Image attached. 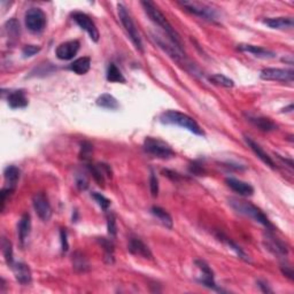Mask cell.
<instances>
[{
    "mask_svg": "<svg viewBox=\"0 0 294 294\" xmlns=\"http://www.w3.org/2000/svg\"><path fill=\"white\" fill-rule=\"evenodd\" d=\"M141 3L143 8L145 10V13L147 14V16L149 17V20L152 21L154 24L157 25V27L162 29L165 32V35L169 37L170 42L174 44V45L177 46L179 50L183 51L181 38H179L177 32L175 31V29L172 28V25L169 23V21L167 20V17L163 15L162 12L150 1H142Z\"/></svg>",
    "mask_w": 294,
    "mask_h": 294,
    "instance_id": "1",
    "label": "cell"
},
{
    "mask_svg": "<svg viewBox=\"0 0 294 294\" xmlns=\"http://www.w3.org/2000/svg\"><path fill=\"white\" fill-rule=\"evenodd\" d=\"M229 205L232 207L239 214L246 216V218H249L252 220H254L255 222L262 224L263 226H266L268 230L274 231L275 227L269 219L267 218L266 214L261 211L259 207H256L255 205H253L252 202L245 201V200H240L237 199V198H230L229 199Z\"/></svg>",
    "mask_w": 294,
    "mask_h": 294,
    "instance_id": "2",
    "label": "cell"
},
{
    "mask_svg": "<svg viewBox=\"0 0 294 294\" xmlns=\"http://www.w3.org/2000/svg\"><path fill=\"white\" fill-rule=\"evenodd\" d=\"M160 122L170 126H177L186 129L190 132L198 136H205V132L192 117L178 110H167L160 115Z\"/></svg>",
    "mask_w": 294,
    "mask_h": 294,
    "instance_id": "3",
    "label": "cell"
},
{
    "mask_svg": "<svg viewBox=\"0 0 294 294\" xmlns=\"http://www.w3.org/2000/svg\"><path fill=\"white\" fill-rule=\"evenodd\" d=\"M117 13H119L121 23H122V25L124 27V30L127 31L129 38H130L131 43L134 44L136 50L139 51L141 53H144V45H143L142 37L139 35L138 29L136 27L131 15L129 14L127 8L122 5V3H119V5H117Z\"/></svg>",
    "mask_w": 294,
    "mask_h": 294,
    "instance_id": "4",
    "label": "cell"
},
{
    "mask_svg": "<svg viewBox=\"0 0 294 294\" xmlns=\"http://www.w3.org/2000/svg\"><path fill=\"white\" fill-rule=\"evenodd\" d=\"M144 149L150 155L157 157V159L168 160L175 156V152L171 148V146L157 138L146 137L144 141Z\"/></svg>",
    "mask_w": 294,
    "mask_h": 294,
    "instance_id": "5",
    "label": "cell"
},
{
    "mask_svg": "<svg viewBox=\"0 0 294 294\" xmlns=\"http://www.w3.org/2000/svg\"><path fill=\"white\" fill-rule=\"evenodd\" d=\"M24 20L28 30L35 32V34L42 32L45 29L47 23L46 14L42 9L38 8V7H31V8H29L27 13H25Z\"/></svg>",
    "mask_w": 294,
    "mask_h": 294,
    "instance_id": "6",
    "label": "cell"
},
{
    "mask_svg": "<svg viewBox=\"0 0 294 294\" xmlns=\"http://www.w3.org/2000/svg\"><path fill=\"white\" fill-rule=\"evenodd\" d=\"M179 5H181L183 8H185L187 12L194 14V15L205 18V20L208 21H215L216 17V12L213 7L208 6L207 3L199 2V1H178Z\"/></svg>",
    "mask_w": 294,
    "mask_h": 294,
    "instance_id": "7",
    "label": "cell"
},
{
    "mask_svg": "<svg viewBox=\"0 0 294 294\" xmlns=\"http://www.w3.org/2000/svg\"><path fill=\"white\" fill-rule=\"evenodd\" d=\"M260 77L264 80H276V82L293 83L294 72L292 69L266 68L261 72Z\"/></svg>",
    "mask_w": 294,
    "mask_h": 294,
    "instance_id": "8",
    "label": "cell"
},
{
    "mask_svg": "<svg viewBox=\"0 0 294 294\" xmlns=\"http://www.w3.org/2000/svg\"><path fill=\"white\" fill-rule=\"evenodd\" d=\"M32 205H34L36 214L38 215V218L44 220V222H47V220H50L51 218H52V207H51L49 199H47L45 193H36L35 196L32 197Z\"/></svg>",
    "mask_w": 294,
    "mask_h": 294,
    "instance_id": "9",
    "label": "cell"
},
{
    "mask_svg": "<svg viewBox=\"0 0 294 294\" xmlns=\"http://www.w3.org/2000/svg\"><path fill=\"white\" fill-rule=\"evenodd\" d=\"M72 17L83 30H85L87 34H89L90 38L93 40L94 43H98L99 37H100V35H99V30L97 25L94 24V22L92 21V18L87 15V14L82 12H74L72 14Z\"/></svg>",
    "mask_w": 294,
    "mask_h": 294,
    "instance_id": "10",
    "label": "cell"
},
{
    "mask_svg": "<svg viewBox=\"0 0 294 294\" xmlns=\"http://www.w3.org/2000/svg\"><path fill=\"white\" fill-rule=\"evenodd\" d=\"M196 264H197V267L199 268V270L201 271V275L199 276V278H198V282H199L200 284H202L204 286H206V288L212 289V290H214V291H218V292H223V290L220 289L219 285L215 283L214 273H213L211 267H209L208 264L202 260H197Z\"/></svg>",
    "mask_w": 294,
    "mask_h": 294,
    "instance_id": "11",
    "label": "cell"
},
{
    "mask_svg": "<svg viewBox=\"0 0 294 294\" xmlns=\"http://www.w3.org/2000/svg\"><path fill=\"white\" fill-rule=\"evenodd\" d=\"M79 46L78 40H69V42L62 43L55 50V55L62 61L72 60L78 53Z\"/></svg>",
    "mask_w": 294,
    "mask_h": 294,
    "instance_id": "12",
    "label": "cell"
},
{
    "mask_svg": "<svg viewBox=\"0 0 294 294\" xmlns=\"http://www.w3.org/2000/svg\"><path fill=\"white\" fill-rule=\"evenodd\" d=\"M128 249L131 254H134L136 256H141V257H144V259H149V260L153 257L152 252H150L148 246H147L145 242L139 238H136V237L130 238V240H129V244H128Z\"/></svg>",
    "mask_w": 294,
    "mask_h": 294,
    "instance_id": "13",
    "label": "cell"
},
{
    "mask_svg": "<svg viewBox=\"0 0 294 294\" xmlns=\"http://www.w3.org/2000/svg\"><path fill=\"white\" fill-rule=\"evenodd\" d=\"M225 183L233 192L238 193L239 196L251 197L253 196V193H254V187H253L251 184L240 181V179H237L234 177H227L225 179Z\"/></svg>",
    "mask_w": 294,
    "mask_h": 294,
    "instance_id": "14",
    "label": "cell"
},
{
    "mask_svg": "<svg viewBox=\"0 0 294 294\" xmlns=\"http://www.w3.org/2000/svg\"><path fill=\"white\" fill-rule=\"evenodd\" d=\"M87 169H89L90 172L93 176V178L95 179L99 185L104 186L105 184V177L112 178V169L108 164L105 163H98V164H92V163H87Z\"/></svg>",
    "mask_w": 294,
    "mask_h": 294,
    "instance_id": "15",
    "label": "cell"
},
{
    "mask_svg": "<svg viewBox=\"0 0 294 294\" xmlns=\"http://www.w3.org/2000/svg\"><path fill=\"white\" fill-rule=\"evenodd\" d=\"M264 242H266L267 248L269 249L270 252H273L275 255L286 256L289 254L288 246H286L283 241L279 240L278 238L273 236L271 233H267L266 238H264Z\"/></svg>",
    "mask_w": 294,
    "mask_h": 294,
    "instance_id": "16",
    "label": "cell"
},
{
    "mask_svg": "<svg viewBox=\"0 0 294 294\" xmlns=\"http://www.w3.org/2000/svg\"><path fill=\"white\" fill-rule=\"evenodd\" d=\"M244 138H245L246 144L248 145L249 148H251L253 150V152H254L255 155L257 157H259V159L261 161H262L263 163H266L268 165V167H270L271 169H275L276 168L275 161L273 159H271V157L269 155H268V154L266 152H264L262 147H261L259 144H257V143H255L254 141H253V139L251 137H248V136H244Z\"/></svg>",
    "mask_w": 294,
    "mask_h": 294,
    "instance_id": "17",
    "label": "cell"
},
{
    "mask_svg": "<svg viewBox=\"0 0 294 294\" xmlns=\"http://www.w3.org/2000/svg\"><path fill=\"white\" fill-rule=\"evenodd\" d=\"M238 50L241 51V52H246V53L254 55V57L260 58V59H275L276 58V53H274L273 51L263 49V47H261V46L251 45V44H240V45H238Z\"/></svg>",
    "mask_w": 294,
    "mask_h": 294,
    "instance_id": "18",
    "label": "cell"
},
{
    "mask_svg": "<svg viewBox=\"0 0 294 294\" xmlns=\"http://www.w3.org/2000/svg\"><path fill=\"white\" fill-rule=\"evenodd\" d=\"M14 276H15V279L22 285H29L32 281V276L30 268H29L27 264L18 262L12 266Z\"/></svg>",
    "mask_w": 294,
    "mask_h": 294,
    "instance_id": "19",
    "label": "cell"
},
{
    "mask_svg": "<svg viewBox=\"0 0 294 294\" xmlns=\"http://www.w3.org/2000/svg\"><path fill=\"white\" fill-rule=\"evenodd\" d=\"M7 102H8L9 107L13 109L25 108L29 104L24 90H15L10 92L8 97H7Z\"/></svg>",
    "mask_w": 294,
    "mask_h": 294,
    "instance_id": "20",
    "label": "cell"
},
{
    "mask_svg": "<svg viewBox=\"0 0 294 294\" xmlns=\"http://www.w3.org/2000/svg\"><path fill=\"white\" fill-rule=\"evenodd\" d=\"M263 23L268 25L271 29H277V30H285V29H292L294 25L293 17H268L263 20Z\"/></svg>",
    "mask_w": 294,
    "mask_h": 294,
    "instance_id": "21",
    "label": "cell"
},
{
    "mask_svg": "<svg viewBox=\"0 0 294 294\" xmlns=\"http://www.w3.org/2000/svg\"><path fill=\"white\" fill-rule=\"evenodd\" d=\"M247 120L252 124H254L257 129H260L261 131L270 132V131L277 130V124L273 122L270 119H268V117L247 115Z\"/></svg>",
    "mask_w": 294,
    "mask_h": 294,
    "instance_id": "22",
    "label": "cell"
},
{
    "mask_svg": "<svg viewBox=\"0 0 294 294\" xmlns=\"http://www.w3.org/2000/svg\"><path fill=\"white\" fill-rule=\"evenodd\" d=\"M30 231H31V218L30 215L25 213V214L22 215V218L20 219V222H18V225H17L18 239H20L22 245H23L24 241L27 240L29 234H30Z\"/></svg>",
    "mask_w": 294,
    "mask_h": 294,
    "instance_id": "23",
    "label": "cell"
},
{
    "mask_svg": "<svg viewBox=\"0 0 294 294\" xmlns=\"http://www.w3.org/2000/svg\"><path fill=\"white\" fill-rule=\"evenodd\" d=\"M20 169L15 167V165H7L5 170H3V178H5L7 187L15 190L16 184L18 182V179H20Z\"/></svg>",
    "mask_w": 294,
    "mask_h": 294,
    "instance_id": "24",
    "label": "cell"
},
{
    "mask_svg": "<svg viewBox=\"0 0 294 294\" xmlns=\"http://www.w3.org/2000/svg\"><path fill=\"white\" fill-rule=\"evenodd\" d=\"M71 71H73L77 75H85L91 68V59L89 57H83L76 59L69 66Z\"/></svg>",
    "mask_w": 294,
    "mask_h": 294,
    "instance_id": "25",
    "label": "cell"
},
{
    "mask_svg": "<svg viewBox=\"0 0 294 294\" xmlns=\"http://www.w3.org/2000/svg\"><path fill=\"white\" fill-rule=\"evenodd\" d=\"M150 213H152V214L155 216V218L159 220L165 227H168V229H172L174 220H172L170 214H169L168 212H165L163 208L154 206V207H152V209H150Z\"/></svg>",
    "mask_w": 294,
    "mask_h": 294,
    "instance_id": "26",
    "label": "cell"
},
{
    "mask_svg": "<svg viewBox=\"0 0 294 294\" xmlns=\"http://www.w3.org/2000/svg\"><path fill=\"white\" fill-rule=\"evenodd\" d=\"M97 105L99 106V107H102V108H106V109H112V110H115L120 107L119 101H117L112 94H108V93L101 94L100 97L97 99Z\"/></svg>",
    "mask_w": 294,
    "mask_h": 294,
    "instance_id": "27",
    "label": "cell"
},
{
    "mask_svg": "<svg viewBox=\"0 0 294 294\" xmlns=\"http://www.w3.org/2000/svg\"><path fill=\"white\" fill-rule=\"evenodd\" d=\"M107 80L112 83H126V78H124L123 74L117 68L115 64H109L107 69Z\"/></svg>",
    "mask_w": 294,
    "mask_h": 294,
    "instance_id": "28",
    "label": "cell"
},
{
    "mask_svg": "<svg viewBox=\"0 0 294 294\" xmlns=\"http://www.w3.org/2000/svg\"><path fill=\"white\" fill-rule=\"evenodd\" d=\"M1 251L7 264H8V266H13V246L12 242L5 237H2L1 239Z\"/></svg>",
    "mask_w": 294,
    "mask_h": 294,
    "instance_id": "29",
    "label": "cell"
},
{
    "mask_svg": "<svg viewBox=\"0 0 294 294\" xmlns=\"http://www.w3.org/2000/svg\"><path fill=\"white\" fill-rule=\"evenodd\" d=\"M209 80L215 85H220L223 87H233L234 82L232 79H230L229 77L222 75V74H215L209 77Z\"/></svg>",
    "mask_w": 294,
    "mask_h": 294,
    "instance_id": "30",
    "label": "cell"
},
{
    "mask_svg": "<svg viewBox=\"0 0 294 294\" xmlns=\"http://www.w3.org/2000/svg\"><path fill=\"white\" fill-rule=\"evenodd\" d=\"M220 240H222V241L225 242V244H226L227 246H229L230 248H232L233 251L237 253V255H238L239 257H240L241 260H244L245 262H249V257H248V255L246 254V253H245L244 251H242V249H241L240 247H239V246L236 244V242H233L232 240H231L230 238H227V237H225V236H223V234H220Z\"/></svg>",
    "mask_w": 294,
    "mask_h": 294,
    "instance_id": "31",
    "label": "cell"
},
{
    "mask_svg": "<svg viewBox=\"0 0 294 294\" xmlns=\"http://www.w3.org/2000/svg\"><path fill=\"white\" fill-rule=\"evenodd\" d=\"M99 242H100L102 247H104L106 261H107L108 263H114V245H113V242L106 238H100L99 239Z\"/></svg>",
    "mask_w": 294,
    "mask_h": 294,
    "instance_id": "32",
    "label": "cell"
},
{
    "mask_svg": "<svg viewBox=\"0 0 294 294\" xmlns=\"http://www.w3.org/2000/svg\"><path fill=\"white\" fill-rule=\"evenodd\" d=\"M73 261H74V268H75L76 270L80 271V273H84V271H87L90 269L89 267V263H87V261L85 260V257L83 256V254H80V253H75V254L73 255Z\"/></svg>",
    "mask_w": 294,
    "mask_h": 294,
    "instance_id": "33",
    "label": "cell"
},
{
    "mask_svg": "<svg viewBox=\"0 0 294 294\" xmlns=\"http://www.w3.org/2000/svg\"><path fill=\"white\" fill-rule=\"evenodd\" d=\"M6 30L8 31L9 35H12L14 37H17L20 35V23L15 20V18H12V20L7 21L6 24Z\"/></svg>",
    "mask_w": 294,
    "mask_h": 294,
    "instance_id": "34",
    "label": "cell"
},
{
    "mask_svg": "<svg viewBox=\"0 0 294 294\" xmlns=\"http://www.w3.org/2000/svg\"><path fill=\"white\" fill-rule=\"evenodd\" d=\"M92 198L95 200V202L100 206L101 209H104V211H107L110 206V200L107 199L105 196H102L101 193H98V192H93L91 194Z\"/></svg>",
    "mask_w": 294,
    "mask_h": 294,
    "instance_id": "35",
    "label": "cell"
},
{
    "mask_svg": "<svg viewBox=\"0 0 294 294\" xmlns=\"http://www.w3.org/2000/svg\"><path fill=\"white\" fill-rule=\"evenodd\" d=\"M107 229L110 237H115L117 232V226H116V219L115 215L112 212H109L107 214Z\"/></svg>",
    "mask_w": 294,
    "mask_h": 294,
    "instance_id": "36",
    "label": "cell"
},
{
    "mask_svg": "<svg viewBox=\"0 0 294 294\" xmlns=\"http://www.w3.org/2000/svg\"><path fill=\"white\" fill-rule=\"evenodd\" d=\"M92 149H93V146H92L90 143H82V146H80V157L85 161L89 160L92 154Z\"/></svg>",
    "mask_w": 294,
    "mask_h": 294,
    "instance_id": "37",
    "label": "cell"
},
{
    "mask_svg": "<svg viewBox=\"0 0 294 294\" xmlns=\"http://www.w3.org/2000/svg\"><path fill=\"white\" fill-rule=\"evenodd\" d=\"M149 187H150V193L153 197H157L159 194V181H157L156 176L154 172H150L149 176Z\"/></svg>",
    "mask_w": 294,
    "mask_h": 294,
    "instance_id": "38",
    "label": "cell"
},
{
    "mask_svg": "<svg viewBox=\"0 0 294 294\" xmlns=\"http://www.w3.org/2000/svg\"><path fill=\"white\" fill-rule=\"evenodd\" d=\"M40 51L39 46L36 45H25L23 49H22V54H23L24 58H30L34 57Z\"/></svg>",
    "mask_w": 294,
    "mask_h": 294,
    "instance_id": "39",
    "label": "cell"
},
{
    "mask_svg": "<svg viewBox=\"0 0 294 294\" xmlns=\"http://www.w3.org/2000/svg\"><path fill=\"white\" fill-rule=\"evenodd\" d=\"M76 185L78 187L79 190H86L87 186H89V182H87V179L84 174H79L78 176L76 177Z\"/></svg>",
    "mask_w": 294,
    "mask_h": 294,
    "instance_id": "40",
    "label": "cell"
},
{
    "mask_svg": "<svg viewBox=\"0 0 294 294\" xmlns=\"http://www.w3.org/2000/svg\"><path fill=\"white\" fill-rule=\"evenodd\" d=\"M60 238H61V248L62 252H67L68 251V240H67V231L65 229H61L60 231Z\"/></svg>",
    "mask_w": 294,
    "mask_h": 294,
    "instance_id": "41",
    "label": "cell"
},
{
    "mask_svg": "<svg viewBox=\"0 0 294 294\" xmlns=\"http://www.w3.org/2000/svg\"><path fill=\"white\" fill-rule=\"evenodd\" d=\"M281 270H282L283 275L286 276V277H288V278H290V279H293L294 278L293 269H292V267L289 266V264H282Z\"/></svg>",
    "mask_w": 294,
    "mask_h": 294,
    "instance_id": "42",
    "label": "cell"
},
{
    "mask_svg": "<svg viewBox=\"0 0 294 294\" xmlns=\"http://www.w3.org/2000/svg\"><path fill=\"white\" fill-rule=\"evenodd\" d=\"M190 170L193 172V174H197V175H200L201 171H202V167H200L199 164H197L196 162H194L192 165H191Z\"/></svg>",
    "mask_w": 294,
    "mask_h": 294,
    "instance_id": "43",
    "label": "cell"
},
{
    "mask_svg": "<svg viewBox=\"0 0 294 294\" xmlns=\"http://www.w3.org/2000/svg\"><path fill=\"white\" fill-rule=\"evenodd\" d=\"M257 285H259V288L262 290V292H264V293H271V292H273L269 288H268V284H266V283L257 282Z\"/></svg>",
    "mask_w": 294,
    "mask_h": 294,
    "instance_id": "44",
    "label": "cell"
},
{
    "mask_svg": "<svg viewBox=\"0 0 294 294\" xmlns=\"http://www.w3.org/2000/svg\"><path fill=\"white\" fill-rule=\"evenodd\" d=\"M292 110H293V105L291 104V105H290V106H289V107H288V108H286V109H284V112L291 113V112H292Z\"/></svg>",
    "mask_w": 294,
    "mask_h": 294,
    "instance_id": "45",
    "label": "cell"
}]
</instances>
